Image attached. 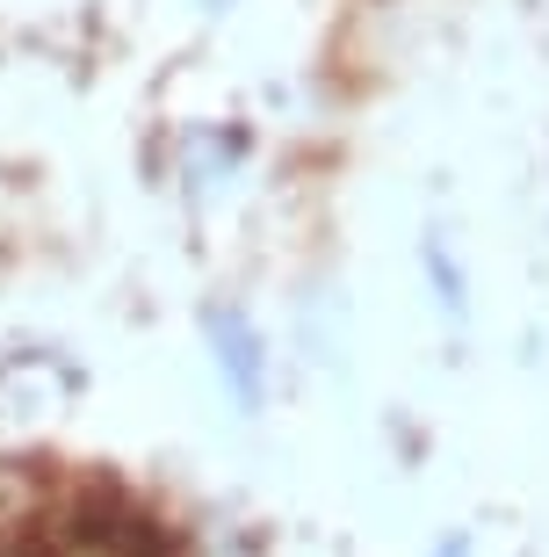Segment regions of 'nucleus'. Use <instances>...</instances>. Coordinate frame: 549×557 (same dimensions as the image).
I'll use <instances>...</instances> for the list:
<instances>
[{
    "mask_svg": "<svg viewBox=\"0 0 549 557\" xmlns=\"http://www.w3.org/2000/svg\"><path fill=\"white\" fill-rule=\"evenodd\" d=\"M203 341H210V362H217L224 398L253 420L267 406V376H275V362H267V333L253 326L246 305H203Z\"/></svg>",
    "mask_w": 549,
    "mask_h": 557,
    "instance_id": "f257e3e1",
    "label": "nucleus"
},
{
    "mask_svg": "<svg viewBox=\"0 0 549 557\" xmlns=\"http://www.w3.org/2000/svg\"><path fill=\"white\" fill-rule=\"evenodd\" d=\"M246 138L239 131H188L182 138V188L188 196H203V188H217L232 166H239Z\"/></svg>",
    "mask_w": 549,
    "mask_h": 557,
    "instance_id": "f03ea898",
    "label": "nucleus"
},
{
    "mask_svg": "<svg viewBox=\"0 0 549 557\" xmlns=\"http://www.w3.org/2000/svg\"><path fill=\"white\" fill-rule=\"evenodd\" d=\"M188 557H261V543L239 521H196L188 529Z\"/></svg>",
    "mask_w": 549,
    "mask_h": 557,
    "instance_id": "7ed1b4c3",
    "label": "nucleus"
},
{
    "mask_svg": "<svg viewBox=\"0 0 549 557\" xmlns=\"http://www.w3.org/2000/svg\"><path fill=\"white\" fill-rule=\"evenodd\" d=\"M420 269H427V283H434V305H441L448 319H463L470 283H463V269L448 261V247H441V239H427V247H420Z\"/></svg>",
    "mask_w": 549,
    "mask_h": 557,
    "instance_id": "20e7f679",
    "label": "nucleus"
},
{
    "mask_svg": "<svg viewBox=\"0 0 549 557\" xmlns=\"http://www.w3.org/2000/svg\"><path fill=\"white\" fill-rule=\"evenodd\" d=\"M427 557H470V529H456V536H441Z\"/></svg>",
    "mask_w": 549,
    "mask_h": 557,
    "instance_id": "39448f33",
    "label": "nucleus"
}]
</instances>
